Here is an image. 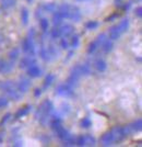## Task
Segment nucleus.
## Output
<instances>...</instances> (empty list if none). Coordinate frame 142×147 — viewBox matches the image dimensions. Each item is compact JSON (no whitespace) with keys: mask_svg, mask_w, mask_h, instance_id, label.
<instances>
[{"mask_svg":"<svg viewBox=\"0 0 142 147\" xmlns=\"http://www.w3.org/2000/svg\"><path fill=\"white\" fill-rule=\"evenodd\" d=\"M41 96H42V89L36 88V89L34 90V97H35V98H39Z\"/></svg>","mask_w":142,"mask_h":147,"instance_id":"nucleus-42","label":"nucleus"},{"mask_svg":"<svg viewBox=\"0 0 142 147\" xmlns=\"http://www.w3.org/2000/svg\"><path fill=\"white\" fill-rule=\"evenodd\" d=\"M106 40H107V35H106L105 33H101V34L97 35L95 41H96V43L99 44V46H102V44L104 43Z\"/></svg>","mask_w":142,"mask_h":147,"instance_id":"nucleus-37","label":"nucleus"},{"mask_svg":"<svg viewBox=\"0 0 142 147\" xmlns=\"http://www.w3.org/2000/svg\"><path fill=\"white\" fill-rule=\"evenodd\" d=\"M8 104H9L8 98H6V97H0V109L8 107Z\"/></svg>","mask_w":142,"mask_h":147,"instance_id":"nucleus-40","label":"nucleus"},{"mask_svg":"<svg viewBox=\"0 0 142 147\" xmlns=\"http://www.w3.org/2000/svg\"><path fill=\"white\" fill-rule=\"evenodd\" d=\"M36 64V58L34 57V55H26L24 57H22V59L20 61V68L21 69H27V68Z\"/></svg>","mask_w":142,"mask_h":147,"instance_id":"nucleus-7","label":"nucleus"},{"mask_svg":"<svg viewBox=\"0 0 142 147\" xmlns=\"http://www.w3.org/2000/svg\"><path fill=\"white\" fill-rule=\"evenodd\" d=\"M73 93H74V88H72L71 86H69L67 82L61 84V85H59V86L56 88V94L65 97V98H70V97H72Z\"/></svg>","mask_w":142,"mask_h":147,"instance_id":"nucleus-2","label":"nucleus"},{"mask_svg":"<svg viewBox=\"0 0 142 147\" xmlns=\"http://www.w3.org/2000/svg\"><path fill=\"white\" fill-rule=\"evenodd\" d=\"M62 145H63V146H67V147L74 146V145H75V137H73V136L71 135L68 140H66V141L62 142Z\"/></svg>","mask_w":142,"mask_h":147,"instance_id":"nucleus-36","label":"nucleus"},{"mask_svg":"<svg viewBox=\"0 0 142 147\" xmlns=\"http://www.w3.org/2000/svg\"><path fill=\"white\" fill-rule=\"evenodd\" d=\"M129 25H130L129 19L128 18L123 19V20L120 21V23L118 24V30H119V32H120V34L126 33L127 31L129 30Z\"/></svg>","mask_w":142,"mask_h":147,"instance_id":"nucleus-17","label":"nucleus"},{"mask_svg":"<svg viewBox=\"0 0 142 147\" xmlns=\"http://www.w3.org/2000/svg\"><path fill=\"white\" fill-rule=\"evenodd\" d=\"M43 10L45 12H49V13H54L58 10V6L54 3V2H49V3H45L43 7Z\"/></svg>","mask_w":142,"mask_h":147,"instance_id":"nucleus-23","label":"nucleus"},{"mask_svg":"<svg viewBox=\"0 0 142 147\" xmlns=\"http://www.w3.org/2000/svg\"><path fill=\"white\" fill-rule=\"evenodd\" d=\"M53 24H54V26H58V25L61 24L62 20L63 19L61 18V16H60V13H59V11L57 10L56 12H54V14H53Z\"/></svg>","mask_w":142,"mask_h":147,"instance_id":"nucleus-28","label":"nucleus"},{"mask_svg":"<svg viewBox=\"0 0 142 147\" xmlns=\"http://www.w3.org/2000/svg\"><path fill=\"white\" fill-rule=\"evenodd\" d=\"M8 56H9V61H15L19 58V56H20V49L18 47H14V49H12L9 52Z\"/></svg>","mask_w":142,"mask_h":147,"instance_id":"nucleus-27","label":"nucleus"},{"mask_svg":"<svg viewBox=\"0 0 142 147\" xmlns=\"http://www.w3.org/2000/svg\"><path fill=\"white\" fill-rule=\"evenodd\" d=\"M99 44L96 43V41H94V42H91V43L89 44V46H87V54H93V53H95L96 52V49H99Z\"/></svg>","mask_w":142,"mask_h":147,"instance_id":"nucleus-32","label":"nucleus"},{"mask_svg":"<svg viewBox=\"0 0 142 147\" xmlns=\"http://www.w3.org/2000/svg\"><path fill=\"white\" fill-rule=\"evenodd\" d=\"M26 1H27L29 3H31V2H33V0H26Z\"/></svg>","mask_w":142,"mask_h":147,"instance_id":"nucleus-48","label":"nucleus"},{"mask_svg":"<svg viewBox=\"0 0 142 147\" xmlns=\"http://www.w3.org/2000/svg\"><path fill=\"white\" fill-rule=\"evenodd\" d=\"M14 64H15V61H2L1 64H0V74H3V75H5V74L11 73L13 70V68H14Z\"/></svg>","mask_w":142,"mask_h":147,"instance_id":"nucleus-10","label":"nucleus"},{"mask_svg":"<svg viewBox=\"0 0 142 147\" xmlns=\"http://www.w3.org/2000/svg\"><path fill=\"white\" fill-rule=\"evenodd\" d=\"M55 133H56V135H57V137L61 142L68 140L69 137L71 136V134H70V132H69L68 129H66L65 127H62V126L59 129H57Z\"/></svg>","mask_w":142,"mask_h":147,"instance_id":"nucleus-13","label":"nucleus"},{"mask_svg":"<svg viewBox=\"0 0 142 147\" xmlns=\"http://www.w3.org/2000/svg\"><path fill=\"white\" fill-rule=\"evenodd\" d=\"M70 9H71V6L68 5V3H62V5L58 7V11H59L62 19L70 18Z\"/></svg>","mask_w":142,"mask_h":147,"instance_id":"nucleus-11","label":"nucleus"},{"mask_svg":"<svg viewBox=\"0 0 142 147\" xmlns=\"http://www.w3.org/2000/svg\"><path fill=\"white\" fill-rule=\"evenodd\" d=\"M118 17H119V14H118V13H116V14H114V16H111V17H109V18L106 19V21H111V20L118 18Z\"/></svg>","mask_w":142,"mask_h":147,"instance_id":"nucleus-43","label":"nucleus"},{"mask_svg":"<svg viewBox=\"0 0 142 147\" xmlns=\"http://www.w3.org/2000/svg\"><path fill=\"white\" fill-rule=\"evenodd\" d=\"M75 1H79V2H82V1H90V0H75Z\"/></svg>","mask_w":142,"mask_h":147,"instance_id":"nucleus-46","label":"nucleus"},{"mask_svg":"<svg viewBox=\"0 0 142 147\" xmlns=\"http://www.w3.org/2000/svg\"><path fill=\"white\" fill-rule=\"evenodd\" d=\"M1 86H2V81H0V89H1Z\"/></svg>","mask_w":142,"mask_h":147,"instance_id":"nucleus-49","label":"nucleus"},{"mask_svg":"<svg viewBox=\"0 0 142 147\" xmlns=\"http://www.w3.org/2000/svg\"><path fill=\"white\" fill-rule=\"evenodd\" d=\"M101 143H102L103 146H105V147L114 145L115 138H114V135L111 133V131H108V132H106L105 134H103V136L101 137Z\"/></svg>","mask_w":142,"mask_h":147,"instance_id":"nucleus-9","label":"nucleus"},{"mask_svg":"<svg viewBox=\"0 0 142 147\" xmlns=\"http://www.w3.org/2000/svg\"><path fill=\"white\" fill-rule=\"evenodd\" d=\"M31 85H32V82L29 78H26V77H21L20 80H19V82L15 86H17V89H18L21 93H26V92L29 91Z\"/></svg>","mask_w":142,"mask_h":147,"instance_id":"nucleus-6","label":"nucleus"},{"mask_svg":"<svg viewBox=\"0 0 142 147\" xmlns=\"http://www.w3.org/2000/svg\"><path fill=\"white\" fill-rule=\"evenodd\" d=\"M80 125L82 129H89V127H91L92 126V121H91V119L90 117H83L82 120H81L80 122Z\"/></svg>","mask_w":142,"mask_h":147,"instance_id":"nucleus-30","label":"nucleus"},{"mask_svg":"<svg viewBox=\"0 0 142 147\" xmlns=\"http://www.w3.org/2000/svg\"><path fill=\"white\" fill-rule=\"evenodd\" d=\"M60 36H61V32H60L59 28H56L55 26L53 30L50 31V37L53 40H57V38H59Z\"/></svg>","mask_w":142,"mask_h":147,"instance_id":"nucleus-34","label":"nucleus"},{"mask_svg":"<svg viewBox=\"0 0 142 147\" xmlns=\"http://www.w3.org/2000/svg\"><path fill=\"white\" fill-rule=\"evenodd\" d=\"M135 16H136L138 19H141V17H142V8L141 7H138L136 10H135Z\"/></svg>","mask_w":142,"mask_h":147,"instance_id":"nucleus-41","label":"nucleus"},{"mask_svg":"<svg viewBox=\"0 0 142 147\" xmlns=\"http://www.w3.org/2000/svg\"><path fill=\"white\" fill-rule=\"evenodd\" d=\"M3 41H5V36H3V35H2V34H0V44L2 43V42H3Z\"/></svg>","mask_w":142,"mask_h":147,"instance_id":"nucleus-44","label":"nucleus"},{"mask_svg":"<svg viewBox=\"0 0 142 147\" xmlns=\"http://www.w3.org/2000/svg\"><path fill=\"white\" fill-rule=\"evenodd\" d=\"M72 55H73V52H70V53L68 54V59H70V58L72 57Z\"/></svg>","mask_w":142,"mask_h":147,"instance_id":"nucleus-45","label":"nucleus"},{"mask_svg":"<svg viewBox=\"0 0 142 147\" xmlns=\"http://www.w3.org/2000/svg\"><path fill=\"white\" fill-rule=\"evenodd\" d=\"M81 11L78 7H71L70 9V20H72L74 22H79L81 20Z\"/></svg>","mask_w":142,"mask_h":147,"instance_id":"nucleus-12","label":"nucleus"},{"mask_svg":"<svg viewBox=\"0 0 142 147\" xmlns=\"http://www.w3.org/2000/svg\"><path fill=\"white\" fill-rule=\"evenodd\" d=\"M80 70H81V76L83 77H87L92 74L91 70V66L89 64H80Z\"/></svg>","mask_w":142,"mask_h":147,"instance_id":"nucleus-24","label":"nucleus"},{"mask_svg":"<svg viewBox=\"0 0 142 147\" xmlns=\"http://www.w3.org/2000/svg\"><path fill=\"white\" fill-rule=\"evenodd\" d=\"M60 32H61V35L63 37H69L70 35L73 34L74 28L71 24H65L60 28Z\"/></svg>","mask_w":142,"mask_h":147,"instance_id":"nucleus-15","label":"nucleus"},{"mask_svg":"<svg viewBox=\"0 0 142 147\" xmlns=\"http://www.w3.org/2000/svg\"><path fill=\"white\" fill-rule=\"evenodd\" d=\"M0 14H1V9H0Z\"/></svg>","mask_w":142,"mask_h":147,"instance_id":"nucleus-52","label":"nucleus"},{"mask_svg":"<svg viewBox=\"0 0 142 147\" xmlns=\"http://www.w3.org/2000/svg\"><path fill=\"white\" fill-rule=\"evenodd\" d=\"M120 32L118 30V25H113L109 29V40L111 41H117L118 38L120 37Z\"/></svg>","mask_w":142,"mask_h":147,"instance_id":"nucleus-18","label":"nucleus"},{"mask_svg":"<svg viewBox=\"0 0 142 147\" xmlns=\"http://www.w3.org/2000/svg\"><path fill=\"white\" fill-rule=\"evenodd\" d=\"M60 47L62 49H68L70 47V43L68 42V40H67V37H63L60 40Z\"/></svg>","mask_w":142,"mask_h":147,"instance_id":"nucleus-38","label":"nucleus"},{"mask_svg":"<svg viewBox=\"0 0 142 147\" xmlns=\"http://www.w3.org/2000/svg\"><path fill=\"white\" fill-rule=\"evenodd\" d=\"M125 133L127 134V136L131 133H137V132H140L142 129V120L139 117L137 119L136 121H133L132 123H130L128 125L124 126Z\"/></svg>","mask_w":142,"mask_h":147,"instance_id":"nucleus-3","label":"nucleus"},{"mask_svg":"<svg viewBox=\"0 0 142 147\" xmlns=\"http://www.w3.org/2000/svg\"><path fill=\"white\" fill-rule=\"evenodd\" d=\"M29 18H30V13L29 10L26 8H22L21 9V21H22V24L26 25L29 23Z\"/></svg>","mask_w":142,"mask_h":147,"instance_id":"nucleus-25","label":"nucleus"},{"mask_svg":"<svg viewBox=\"0 0 142 147\" xmlns=\"http://www.w3.org/2000/svg\"><path fill=\"white\" fill-rule=\"evenodd\" d=\"M1 142H2V135L0 134V143H1Z\"/></svg>","mask_w":142,"mask_h":147,"instance_id":"nucleus-47","label":"nucleus"},{"mask_svg":"<svg viewBox=\"0 0 142 147\" xmlns=\"http://www.w3.org/2000/svg\"><path fill=\"white\" fill-rule=\"evenodd\" d=\"M54 81H55V75H54V74H48V75L45 77V80H44V84H43L44 90H47V89L53 85Z\"/></svg>","mask_w":142,"mask_h":147,"instance_id":"nucleus-20","label":"nucleus"},{"mask_svg":"<svg viewBox=\"0 0 142 147\" xmlns=\"http://www.w3.org/2000/svg\"><path fill=\"white\" fill-rule=\"evenodd\" d=\"M34 36H35V31L31 29L27 33V36L25 37L22 42V51L25 54L35 55V43H34Z\"/></svg>","mask_w":142,"mask_h":147,"instance_id":"nucleus-1","label":"nucleus"},{"mask_svg":"<svg viewBox=\"0 0 142 147\" xmlns=\"http://www.w3.org/2000/svg\"><path fill=\"white\" fill-rule=\"evenodd\" d=\"M31 109H32L31 105H26V107H24V108H21V109H19V110L17 111V113H15L14 117L18 120V119H21V117H25V115H27V114L30 113Z\"/></svg>","mask_w":142,"mask_h":147,"instance_id":"nucleus-19","label":"nucleus"},{"mask_svg":"<svg viewBox=\"0 0 142 147\" xmlns=\"http://www.w3.org/2000/svg\"><path fill=\"white\" fill-rule=\"evenodd\" d=\"M39 57H41L44 61H50L51 56H50L49 52H48V49H47L46 46H41V49H39Z\"/></svg>","mask_w":142,"mask_h":147,"instance_id":"nucleus-21","label":"nucleus"},{"mask_svg":"<svg viewBox=\"0 0 142 147\" xmlns=\"http://www.w3.org/2000/svg\"><path fill=\"white\" fill-rule=\"evenodd\" d=\"M1 61H2V59H1V58H0V64H1Z\"/></svg>","mask_w":142,"mask_h":147,"instance_id":"nucleus-51","label":"nucleus"},{"mask_svg":"<svg viewBox=\"0 0 142 147\" xmlns=\"http://www.w3.org/2000/svg\"><path fill=\"white\" fill-rule=\"evenodd\" d=\"M3 92L8 96V98L12 99L14 101H20L23 98V93H21L15 87H10L8 89H5Z\"/></svg>","mask_w":142,"mask_h":147,"instance_id":"nucleus-5","label":"nucleus"},{"mask_svg":"<svg viewBox=\"0 0 142 147\" xmlns=\"http://www.w3.org/2000/svg\"><path fill=\"white\" fill-rule=\"evenodd\" d=\"M113 135H114V138H115V143H120L123 142L127 137V134L125 133L124 126H115L111 129Z\"/></svg>","mask_w":142,"mask_h":147,"instance_id":"nucleus-4","label":"nucleus"},{"mask_svg":"<svg viewBox=\"0 0 142 147\" xmlns=\"http://www.w3.org/2000/svg\"><path fill=\"white\" fill-rule=\"evenodd\" d=\"M99 25V23L97 21H87V23H85V29L89 31H92V30L97 29Z\"/></svg>","mask_w":142,"mask_h":147,"instance_id":"nucleus-33","label":"nucleus"},{"mask_svg":"<svg viewBox=\"0 0 142 147\" xmlns=\"http://www.w3.org/2000/svg\"><path fill=\"white\" fill-rule=\"evenodd\" d=\"M94 66H95V68H96L97 71H99V73H104L106 69H107V63H106L103 58H99V59L95 61Z\"/></svg>","mask_w":142,"mask_h":147,"instance_id":"nucleus-16","label":"nucleus"},{"mask_svg":"<svg viewBox=\"0 0 142 147\" xmlns=\"http://www.w3.org/2000/svg\"><path fill=\"white\" fill-rule=\"evenodd\" d=\"M49 126L54 132H56L57 129H59L62 126L61 117H51L49 121Z\"/></svg>","mask_w":142,"mask_h":147,"instance_id":"nucleus-14","label":"nucleus"},{"mask_svg":"<svg viewBox=\"0 0 142 147\" xmlns=\"http://www.w3.org/2000/svg\"><path fill=\"white\" fill-rule=\"evenodd\" d=\"M17 3V0H0V5L2 9H9V8H12L15 6Z\"/></svg>","mask_w":142,"mask_h":147,"instance_id":"nucleus-26","label":"nucleus"},{"mask_svg":"<svg viewBox=\"0 0 142 147\" xmlns=\"http://www.w3.org/2000/svg\"><path fill=\"white\" fill-rule=\"evenodd\" d=\"M42 73H43L42 68L39 67L37 64H34V65L30 66V67L27 68V70H26L27 76L31 77V78H38V77L42 76Z\"/></svg>","mask_w":142,"mask_h":147,"instance_id":"nucleus-8","label":"nucleus"},{"mask_svg":"<svg viewBox=\"0 0 142 147\" xmlns=\"http://www.w3.org/2000/svg\"><path fill=\"white\" fill-rule=\"evenodd\" d=\"M115 1H116V2H120V1H121V0H115Z\"/></svg>","mask_w":142,"mask_h":147,"instance_id":"nucleus-50","label":"nucleus"},{"mask_svg":"<svg viewBox=\"0 0 142 147\" xmlns=\"http://www.w3.org/2000/svg\"><path fill=\"white\" fill-rule=\"evenodd\" d=\"M84 141H85V146H95L96 145V140L92 135H84Z\"/></svg>","mask_w":142,"mask_h":147,"instance_id":"nucleus-29","label":"nucleus"},{"mask_svg":"<svg viewBox=\"0 0 142 147\" xmlns=\"http://www.w3.org/2000/svg\"><path fill=\"white\" fill-rule=\"evenodd\" d=\"M79 44H80V37L78 34H74L72 38H71V43H70V46L73 49H78L79 47Z\"/></svg>","mask_w":142,"mask_h":147,"instance_id":"nucleus-31","label":"nucleus"},{"mask_svg":"<svg viewBox=\"0 0 142 147\" xmlns=\"http://www.w3.org/2000/svg\"><path fill=\"white\" fill-rule=\"evenodd\" d=\"M11 117H12V115H11V113H7L6 115H3L2 119H1V121H0V126H3V125H5V124H6V123L11 119Z\"/></svg>","mask_w":142,"mask_h":147,"instance_id":"nucleus-39","label":"nucleus"},{"mask_svg":"<svg viewBox=\"0 0 142 147\" xmlns=\"http://www.w3.org/2000/svg\"><path fill=\"white\" fill-rule=\"evenodd\" d=\"M102 49H103V52L106 53V54H108V53H111V51H113V47H114V44H113V41L109 40V38H107L104 43L102 44Z\"/></svg>","mask_w":142,"mask_h":147,"instance_id":"nucleus-22","label":"nucleus"},{"mask_svg":"<svg viewBox=\"0 0 142 147\" xmlns=\"http://www.w3.org/2000/svg\"><path fill=\"white\" fill-rule=\"evenodd\" d=\"M39 26H41V29L44 31V32H46V31L48 30V26H49V22H48V20L47 19H41L39 20Z\"/></svg>","mask_w":142,"mask_h":147,"instance_id":"nucleus-35","label":"nucleus"}]
</instances>
